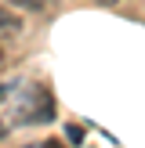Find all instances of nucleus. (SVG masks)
<instances>
[{
	"mask_svg": "<svg viewBox=\"0 0 145 148\" xmlns=\"http://www.w3.org/2000/svg\"><path fill=\"white\" fill-rule=\"evenodd\" d=\"M26 148H36V145H26Z\"/></svg>",
	"mask_w": 145,
	"mask_h": 148,
	"instance_id": "nucleus-6",
	"label": "nucleus"
},
{
	"mask_svg": "<svg viewBox=\"0 0 145 148\" xmlns=\"http://www.w3.org/2000/svg\"><path fill=\"white\" fill-rule=\"evenodd\" d=\"M4 62H7V54H4V47H0V69H4Z\"/></svg>",
	"mask_w": 145,
	"mask_h": 148,
	"instance_id": "nucleus-3",
	"label": "nucleus"
},
{
	"mask_svg": "<svg viewBox=\"0 0 145 148\" xmlns=\"http://www.w3.org/2000/svg\"><path fill=\"white\" fill-rule=\"evenodd\" d=\"M40 4H51V0H40Z\"/></svg>",
	"mask_w": 145,
	"mask_h": 148,
	"instance_id": "nucleus-5",
	"label": "nucleus"
},
{
	"mask_svg": "<svg viewBox=\"0 0 145 148\" xmlns=\"http://www.w3.org/2000/svg\"><path fill=\"white\" fill-rule=\"evenodd\" d=\"M22 33V18L11 11V7L0 4V36H18Z\"/></svg>",
	"mask_w": 145,
	"mask_h": 148,
	"instance_id": "nucleus-1",
	"label": "nucleus"
},
{
	"mask_svg": "<svg viewBox=\"0 0 145 148\" xmlns=\"http://www.w3.org/2000/svg\"><path fill=\"white\" fill-rule=\"evenodd\" d=\"M94 4H120V0H94Z\"/></svg>",
	"mask_w": 145,
	"mask_h": 148,
	"instance_id": "nucleus-4",
	"label": "nucleus"
},
{
	"mask_svg": "<svg viewBox=\"0 0 145 148\" xmlns=\"http://www.w3.org/2000/svg\"><path fill=\"white\" fill-rule=\"evenodd\" d=\"M40 148H65V145H62V141H44Z\"/></svg>",
	"mask_w": 145,
	"mask_h": 148,
	"instance_id": "nucleus-2",
	"label": "nucleus"
}]
</instances>
